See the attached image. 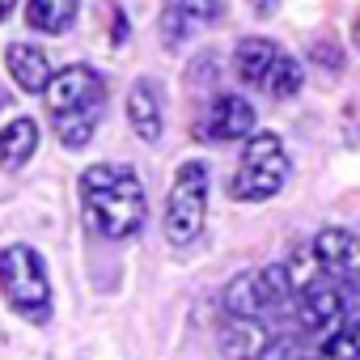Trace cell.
<instances>
[{
  "label": "cell",
  "instance_id": "cell-1",
  "mask_svg": "<svg viewBox=\"0 0 360 360\" xmlns=\"http://www.w3.org/2000/svg\"><path fill=\"white\" fill-rule=\"evenodd\" d=\"M81 204L94 221V229L102 238H136L144 217H148V204H144V183L136 178L131 165H110V161H98L81 174Z\"/></svg>",
  "mask_w": 360,
  "mask_h": 360
},
{
  "label": "cell",
  "instance_id": "cell-2",
  "mask_svg": "<svg viewBox=\"0 0 360 360\" xmlns=\"http://www.w3.org/2000/svg\"><path fill=\"white\" fill-rule=\"evenodd\" d=\"M43 94H47V115H51V127H56L60 144L64 148H85L94 140L98 119H102V98H106L102 77L85 64H72V68L51 72Z\"/></svg>",
  "mask_w": 360,
  "mask_h": 360
},
{
  "label": "cell",
  "instance_id": "cell-3",
  "mask_svg": "<svg viewBox=\"0 0 360 360\" xmlns=\"http://www.w3.org/2000/svg\"><path fill=\"white\" fill-rule=\"evenodd\" d=\"M0 292H5L13 314H22L34 326H43L51 318V280H47V267L34 246L13 242L0 250Z\"/></svg>",
  "mask_w": 360,
  "mask_h": 360
},
{
  "label": "cell",
  "instance_id": "cell-4",
  "mask_svg": "<svg viewBox=\"0 0 360 360\" xmlns=\"http://www.w3.org/2000/svg\"><path fill=\"white\" fill-rule=\"evenodd\" d=\"M288 183V153L280 144V136L271 131H250L246 148H242V165L229 183V195L242 204H259L280 195V187Z\"/></svg>",
  "mask_w": 360,
  "mask_h": 360
},
{
  "label": "cell",
  "instance_id": "cell-5",
  "mask_svg": "<svg viewBox=\"0 0 360 360\" xmlns=\"http://www.w3.org/2000/svg\"><path fill=\"white\" fill-rule=\"evenodd\" d=\"M233 68L246 85H255L259 94H271V98H292L305 81L301 64L271 39H242L233 51Z\"/></svg>",
  "mask_w": 360,
  "mask_h": 360
},
{
  "label": "cell",
  "instance_id": "cell-6",
  "mask_svg": "<svg viewBox=\"0 0 360 360\" xmlns=\"http://www.w3.org/2000/svg\"><path fill=\"white\" fill-rule=\"evenodd\" d=\"M204 217H208V165L183 161L165 200V238L174 246H191L204 229Z\"/></svg>",
  "mask_w": 360,
  "mask_h": 360
},
{
  "label": "cell",
  "instance_id": "cell-7",
  "mask_svg": "<svg viewBox=\"0 0 360 360\" xmlns=\"http://www.w3.org/2000/svg\"><path fill=\"white\" fill-rule=\"evenodd\" d=\"M288 297H292V288H288L284 267H255V271H242L229 280L225 314L229 318H263V314L288 305Z\"/></svg>",
  "mask_w": 360,
  "mask_h": 360
},
{
  "label": "cell",
  "instance_id": "cell-8",
  "mask_svg": "<svg viewBox=\"0 0 360 360\" xmlns=\"http://www.w3.org/2000/svg\"><path fill=\"white\" fill-rule=\"evenodd\" d=\"M352 305H356V297L347 292V284H339V280L314 284V280H309V284L297 292V322H301L309 335H330V330H339V326L347 322Z\"/></svg>",
  "mask_w": 360,
  "mask_h": 360
},
{
  "label": "cell",
  "instance_id": "cell-9",
  "mask_svg": "<svg viewBox=\"0 0 360 360\" xmlns=\"http://www.w3.org/2000/svg\"><path fill=\"white\" fill-rule=\"evenodd\" d=\"M314 263L330 276V280H339V284H360V238L352 233V229H322L318 238H314Z\"/></svg>",
  "mask_w": 360,
  "mask_h": 360
},
{
  "label": "cell",
  "instance_id": "cell-10",
  "mask_svg": "<svg viewBox=\"0 0 360 360\" xmlns=\"http://www.w3.org/2000/svg\"><path fill=\"white\" fill-rule=\"evenodd\" d=\"M250 131H255V106L246 98H238V94L212 98V106H208V115L200 123V140H221V144L246 140Z\"/></svg>",
  "mask_w": 360,
  "mask_h": 360
},
{
  "label": "cell",
  "instance_id": "cell-11",
  "mask_svg": "<svg viewBox=\"0 0 360 360\" xmlns=\"http://www.w3.org/2000/svg\"><path fill=\"white\" fill-rule=\"evenodd\" d=\"M5 64H9V77L18 81V89H26V94H43L51 81V60L30 43H9Z\"/></svg>",
  "mask_w": 360,
  "mask_h": 360
},
{
  "label": "cell",
  "instance_id": "cell-12",
  "mask_svg": "<svg viewBox=\"0 0 360 360\" xmlns=\"http://www.w3.org/2000/svg\"><path fill=\"white\" fill-rule=\"evenodd\" d=\"M127 119H131V127H136L140 140H148V144L161 140V94H157V85L148 77H140L131 85V94H127Z\"/></svg>",
  "mask_w": 360,
  "mask_h": 360
},
{
  "label": "cell",
  "instance_id": "cell-13",
  "mask_svg": "<svg viewBox=\"0 0 360 360\" xmlns=\"http://www.w3.org/2000/svg\"><path fill=\"white\" fill-rule=\"evenodd\" d=\"M34 148H39V123L34 119L18 115L0 127V165L5 169H22L34 157Z\"/></svg>",
  "mask_w": 360,
  "mask_h": 360
},
{
  "label": "cell",
  "instance_id": "cell-14",
  "mask_svg": "<svg viewBox=\"0 0 360 360\" xmlns=\"http://www.w3.org/2000/svg\"><path fill=\"white\" fill-rule=\"evenodd\" d=\"M263 347H267V330L259 318H229L221 326V352L229 360H259Z\"/></svg>",
  "mask_w": 360,
  "mask_h": 360
},
{
  "label": "cell",
  "instance_id": "cell-15",
  "mask_svg": "<svg viewBox=\"0 0 360 360\" xmlns=\"http://www.w3.org/2000/svg\"><path fill=\"white\" fill-rule=\"evenodd\" d=\"M26 22L43 34H64L77 22V0H26Z\"/></svg>",
  "mask_w": 360,
  "mask_h": 360
},
{
  "label": "cell",
  "instance_id": "cell-16",
  "mask_svg": "<svg viewBox=\"0 0 360 360\" xmlns=\"http://www.w3.org/2000/svg\"><path fill=\"white\" fill-rule=\"evenodd\" d=\"M318 360H360V318H352L339 330H330L322 352H318Z\"/></svg>",
  "mask_w": 360,
  "mask_h": 360
},
{
  "label": "cell",
  "instance_id": "cell-17",
  "mask_svg": "<svg viewBox=\"0 0 360 360\" xmlns=\"http://www.w3.org/2000/svg\"><path fill=\"white\" fill-rule=\"evenodd\" d=\"M174 9L183 13V22H187V26H208V22H217V18H221L225 0H174Z\"/></svg>",
  "mask_w": 360,
  "mask_h": 360
},
{
  "label": "cell",
  "instance_id": "cell-18",
  "mask_svg": "<svg viewBox=\"0 0 360 360\" xmlns=\"http://www.w3.org/2000/svg\"><path fill=\"white\" fill-rule=\"evenodd\" d=\"M259 360H309V352H305L301 339L280 335V339H267V347L259 352Z\"/></svg>",
  "mask_w": 360,
  "mask_h": 360
},
{
  "label": "cell",
  "instance_id": "cell-19",
  "mask_svg": "<svg viewBox=\"0 0 360 360\" xmlns=\"http://www.w3.org/2000/svg\"><path fill=\"white\" fill-rule=\"evenodd\" d=\"M314 60H326L330 68H339V64H343V56H339V51H330L326 43H318V47H314Z\"/></svg>",
  "mask_w": 360,
  "mask_h": 360
},
{
  "label": "cell",
  "instance_id": "cell-20",
  "mask_svg": "<svg viewBox=\"0 0 360 360\" xmlns=\"http://www.w3.org/2000/svg\"><path fill=\"white\" fill-rule=\"evenodd\" d=\"M13 9H18V0H0V18H9Z\"/></svg>",
  "mask_w": 360,
  "mask_h": 360
},
{
  "label": "cell",
  "instance_id": "cell-21",
  "mask_svg": "<svg viewBox=\"0 0 360 360\" xmlns=\"http://www.w3.org/2000/svg\"><path fill=\"white\" fill-rule=\"evenodd\" d=\"M356 43H360V22H356Z\"/></svg>",
  "mask_w": 360,
  "mask_h": 360
}]
</instances>
